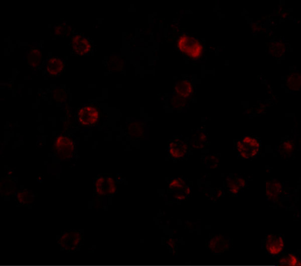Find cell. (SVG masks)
Listing matches in <instances>:
<instances>
[{"mask_svg":"<svg viewBox=\"0 0 301 266\" xmlns=\"http://www.w3.org/2000/svg\"><path fill=\"white\" fill-rule=\"evenodd\" d=\"M78 117L79 121L82 125L91 126L95 125L98 121L99 113L95 107L87 106L80 110Z\"/></svg>","mask_w":301,"mask_h":266,"instance_id":"obj_4","label":"cell"},{"mask_svg":"<svg viewBox=\"0 0 301 266\" xmlns=\"http://www.w3.org/2000/svg\"><path fill=\"white\" fill-rule=\"evenodd\" d=\"M278 262L279 265H299V259L294 253H284L279 257Z\"/></svg>","mask_w":301,"mask_h":266,"instance_id":"obj_5","label":"cell"},{"mask_svg":"<svg viewBox=\"0 0 301 266\" xmlns=\"http://www.w3.org/2000/svg\"><path fill=\"white\" fill-rule=\"evenodd\" d=\"M259 141L255 138L246 136L242 142H238V151L242 158H248L255 157L259 153Z\"/></svg>","mask_w":301,"mask_h":266,"instance_id":"obj_2","label":"cell"},{"mask_svg":"<svg viewBox=\"0 0 301 266\" xmlns=\"http://www.w3.org/2000/svg\"><path fill=\"white\" fill-rule=\"evenodd\" d=\"M265 249L271 255L280 254L284 247V238L280 234H270L266 236Z\"/></svg>","mask_w":301,"mask_h":266,"instance_id":"obj_3","label":"cell"},{"mask_svg":"<svg viewBox=\"0 0 301 266\" xmlns=\"http://www.w3.org/2000/svg\"><path fill=\"white\" fill-rule=\"evenodd\" d=\"M283 150L287 153L290 152L292 150V145L290 142L287 141V142L284 143Z\"/></svg>","mask_w":301,"mask_h":266,"instance_id":"obj_7","label":"cell"},{"mask_svg":"<svg viewBox=\"0 0 301 266\" xmlns=\"http://www.w3.org/2000/svg\"><path fill=\"white\" fill-rule=\"evenodd\" d=\"M191 90V84L186 81L181 82L178 89H177L178 93L181 94L182 97L188 96Z\"/></svg>","mask_w":301,"mask_h":266,"instance_id":"obj_6","label":"cell"},{"mask_svg":"<svg viewBox=\"0 0 301 266\" xmlns=\"http://www.w3.org/2000/svg\"><path fill=\"white\" fill-rule=\"evenodd\" d=\"M177 42L179 50L187 57L197 59L201 56L203 47L195 38L183 34L178 38Z\"/></svg>","mask_w":301,"mask_h":266,"instance_id":"obj_1","label":"cell"}]
</instances>
